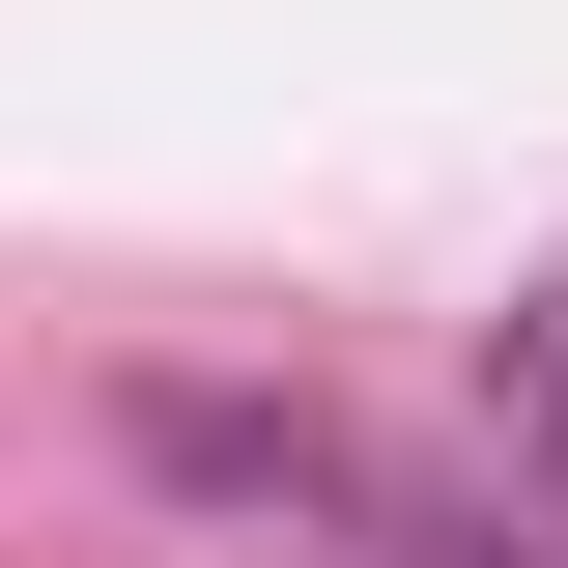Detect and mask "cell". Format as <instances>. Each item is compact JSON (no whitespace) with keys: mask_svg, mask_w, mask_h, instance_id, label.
I'll use <instances>...</instances> for the list:
<instances>
[{"mask_svg":"<svg viewBox=\"0 0 568 568\" xmlns=\"http://www.w3.org/2000/svg\"><path fill=\"white\" fill-rule=\"evenodd\" d=\"M511 455H540V484H568V284H540V313H511Z\"/></svg>","mask_w":568,"mask_h":568,"instance_id":"obj_1","label":"cell"}]
</instances>
